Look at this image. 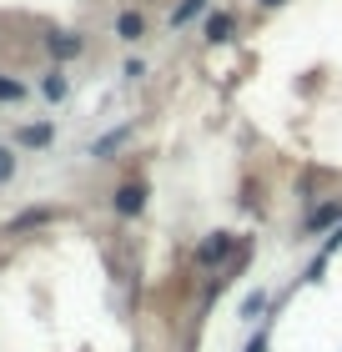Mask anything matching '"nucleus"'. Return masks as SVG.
Returning <instances> with one entry per match:
<instances>
[{
    "label": "nucleus",
    "instance_id": "1",
    "mask_svg": "<svg viewBox=\"0 0 342 352\" xmlns=\"http://www.w3.org/2000/svg\"><path fill=\"white\" fill-rule=\"evenodd\" d=\"M146 197H151V186H146L141 176H131V182H121L116 191H111V212H116V217H141Z\"/></svg>",
    "mask_w": 342,
    "mask_h": 352
},
{
    "label": "nucleus",
    "instance_id": "2",
    "mask_svg": "<svg viewBox=\"0 0 342 352\" xmlns=\"http://www.w3.org/2000/svg\"><path fill=\"white\" fill-rule=\"evenodd\" d=\"M232 247H237V236H232V232H211L206 242L197 247V267H222L226 257H232Z\"/></svg>",
    "mask_w": 342,
    "mask_h": 352
},
{
    "label": "nucleus",
    "instance_id": "3",
    "mask_svg": "<svg viewBox=\"0 0 342 352\" xmlns=\"http://www.w3.org/2000/svg\"><path fill=\"white\" fill-rule=\"evenodd\" d=\"M45 51H51L56 60H76L81 51H86V41L71 36V30H51V36H45Z\"/></svg>",
    "mask_w": 342,
    "mask_h": 352
},
{
    "label": "nucleus",
    "instance_id": "4",
    "mask_svg": "<svg viewBox=\"0 0 342 352\" xmlns=\"http://www.w3.org/2000/svg\"><path fill=\"white\" fill-rule=\"evenodd\" d=\"M15 141H21V146H51V141H56V126L51 121H36V126H21V131H15Z\"/></svg>",
    "mask_w": 342,
    "mask_h": 352
},
{
    "label": "nucleus",
    "instance_id": "5",
    "mask_svg": "<svg viewBox=\"0 0 342 352\" xmlns=\"http://www.w3.org/2000/svg\"><path fill=\"white\" fill-rule=\"evenodd\" d=\"M116 36H121V41H141V36H146L141 10H121V15H116Z\"/></svg>",
    "mask_w": 342,
    "mask_h": 352
},
{
    "label": "nucleus",
    "instance_id": "6",
    "mask_svg": "<svg viewBox=\"0 0 342 352\" xmlns=\"http://www.w3.org/2000/svg\"><path fill=\"white\" fill-rule=\"evenodd\" d=\"M337 217H342V201H322L317 212L307 217V232H328V227H332Z\"/></svg>",
    "mask_w": 342,
    "mask_h": 352
},
{
    "label": "nucleus",
    "instance_id": "7",
    "mask_svg": "<svg viewBox=\"0 0 342 352\" xmlns=\"http://www.w3.org/2000/svg\"><path fill=\"white\" fill-rule=\"evenodd\" d=\"M206 41H211V45L232 41V15H226V10H217V15H206Z\"/></svg>",
    "mask_w": 342,
    "mask_h": 352
},
{
    "label": "nucleus",
    "instance_id": "8",
    "mask_svg": "<svg viewBox=\"0 0 342 352\" xmlns=\"http://www.w3.org/2000/svg\"><path fill=\"white\" fill-rule=\"evenodd\" d=\"M51 217H56L51 206H36V212H21V217L10 221V232H25V227H45V221H51Z\"/></svg>",
    "mask_w": 342,
    "mask_h": 352
},
{
    "label": "nucleus",
    "instance_id": "9",
    "mask_svg": "<svg viewBox=\"0 0 342 352\" xmlns=\"http://www.w3.org/2000/svg\"><path fill=\"white\" fill-rule=\"evenodd\" d=\"M66 76H61V71H51V76H45V81H41V96H45V101H66Z\"/></svg>",
    "mask_w": 342,
    "mask_h": 352
},
{
    "label": "nucleus",
    "instance_id": "10",
    "mask_svg": "<svg viewBox=\"0 0 342 352\" xmlns=\"http://www.w3.org/2000/svg\"><path fill=\"white\" fill-rule=\"evenodd\" d=\"M121 141H126V126H121V131H106V136H101V141H96V146H91V156H96V162H106V156L116 151Z\"/></svg>",
    "mask_w": 342,
    "mask_h": 352
},
{
    "label": "nucleus",
    "instance_id": "11",
    "mask_svg": "<svg viewBox=\"0 0 342 352\" xmlns=\"http://www.w3.org/2000/svg\"><path fill=\"white\" fill-rule=\"evenodd\" d=\"M202 10H206V0H182V6L171 10V25H186V21H197Z\"/></svg>",
    "mask_w": 342,
    "mask_h": 352
},
{
    "label": "nucleus",
    "instance_id": "12",
    "mask_svg": "<svg viewBox=\"0 0 342 352\" xmlns=\"http://www.w3.org/2000/svg\"><path fill=\"white\" fill-rule=\"evenodd\" d=\"M15 101H25V86L10 81V76H0V106H15Z\"/></svg>",
    "mask_w": 342,
    "mask_h": 352
},
{
    "label": "nucleus",
    "instance_id": "13",
    "mask_svg": "<svg viewBox=\"0 0 342 352\" xmlns=\"http://www.w3.org/2000/svg\"><path fill=\"white\" fill-rule=\"evenodd\" d=\"M6 182H15V151L0 146V186H6Z\"/></svg>",
    "mask_w": 342,
    "mask_h": 352
},
{
    "label": "nucleus",
    "instance_id": "14",
    "mask_svg": "<svg viewBox=\"0 0 342 352\" xmlns=\"http://www.w3.org/2000/svg\"><path fill=\"white\" fill-rule=\"evenodd\" d=\"M267 307V292H247V302H242V317H257Z\"/></svg>",
    "mask_w": 342,
    "mask_h": 352
},
{
    "label": "nucleus",
    "instance_id": "15",
    "mask_svg": "<svg viewBox=\"0 0 342 352\" xmlns=\"http://www.w3.org/2000/svg\"><path fill=\"white\" fill-rule=\"evenodd\" d=\"M262 6H282V0H262Z\"/></svg>",
    "mask_w": 342,
    "mask_h": 352
}]
</instances>
